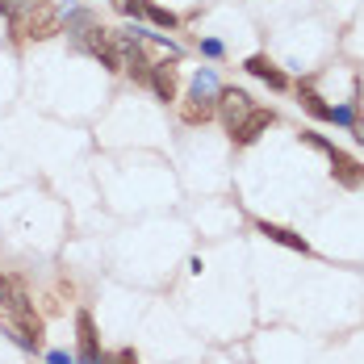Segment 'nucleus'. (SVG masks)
<instances>
[{"label":"nucleus","mask_w":364,"mask_h":364,"mask_svg":"<svg viewBox=\"0 0 364 364\" xmlns=\"http://www.w3.org/2000/svg\"><path fill=\"white\" fill-rule=\"evenodd\" d=\"M0 318L13 327V339H17L21 348H38L42 318L34 314V306H30L26 289H21L17 281H9V277H0Z\"/></svg>","instance_id":"f257e3e1"},{"label":"nucleus","mask_w":364,"mask_h":364,"mask_svg":"<svg viewBox=\"0 0 364 364\" xmlns=\"http://www.w3.org/2000/svg\"><path fill=\"white\" fill-rule=\"evenodd\" d=\"M13 34H17V38H30V42H42V38L63 34V13H59L50 0H42V4H34L30 13L13 17Z\"/></svg>","instance_id":"f03ea898"},{"label":"nucleus","mask_w":364,"mask_h":364,"mask_svg":"<svg viewBox=\"0 0 364 364\" xmlns=\"http://www.w3.org/2000/svg\"><path fill=\"white\" fill-rule=\"evenodd\" d=\"M252 97L243 92V88H222L218 92V113H222V122H226V130H235L247 113H252Z\"/></svg>","instance_id":"7ed1b4c3"},{"label":"nucleus","mask_w":364,"mask_h":364,"mask_svg":"<svg viewBox=\"0 0 364 364\" xmlns=\"http://www.w3.org/2000/svg\"><path fill=\"white\" fill-rule=\"evenodd\" d=\"M331 176L343 184V188H360L364 184V168L348 155V151H335V146H331Z\"/></svg>","instance_id":"20e7f679"},{"label":"nucleus","mask_w":364,"mask_h":364,"mask_svg":"<svg viewBox=\"0 0 364 364\" xmlns=\"http://www.w3.org/2000/svg\"><path fill=\"white\" fill-rule=\"evenodd\" d=\"M268 126H272V109H252L239 126H235V130H230V139H235L239 146H247V143H255Z\"/></svg>","instance_id":"39448f33"},{"label":"nucleus","mask_w":364,"mask_h":364,"mask_svg":"<svg viewBox=\"0 0 364 364\" xmlns=\"http://www.w3.org/2000/svg\"><path fill=\"white\" fill-rule=\"evenodd\" d=\"M75 331H80V364H97L101 348H97V331H92V314H88V310H80Z\"/></svg>","instance_id":"423d86ee"},{"label":"nucleus","mask_w":364,"mask_h":364,"mask_svg":"<svg viewBox=\"0 0 364 364\" xmlns=\"http://www.w3.org/2000/svg\"><path fill=\"white\" fill-rule=\"evenodd\" d=\"M214 113H218V101H205V97H193V92L181 101V117L188 126H201V122H210Z\"/></svg>","instance_id":"0eeeda50"},{"label":"nucleus","mask_w":364,"mask_h":364,"mask_svg":"<svg viewBox=\"0 0 364 364\" xmlns=\"http://www.w3.org/2000/svg\"><path fill=\"white\" fill-rule=\"evenodd\" d=\"M151 88H155L159 101H176V68L155 63V68H151Z\"/></svg>","instance_id":"6e6552de"},{"label":"nucleus","mask_w":364,"mask_h":364,"mask_svg":"<svg viewBox=\"0 0 364 364\" xmlns=\"http://www.w3.org/2000/svg\"><path fill=\"white\" fill-rule=\"evenodd\" d=\"M259 235H268L272 243H281V247H293V252H310V243L301 239V235H293V230H285V226H272V222H259Z\"/></svg>","instance_id":"1a4fd4ad"},{"label":"nucleus","mask_w":364,"mask_h":364,"mask_svg":"<svg viewBox=\"0 0 364 364\" xmlns=\"http://www.w3.org/2000/svg\"><path fill=\"white\" fill-rule=\"evenodd\" d=\"M247 72H252L255 80H264L268 88H285V84H289V80L277 72V68H272V63H268L264 55H252V59H247Z\"/></svg>","instance_id":"9d476101"},{"label":"nucleus","mask_w":364,"mask_h":364,"mask_svg":"<svg viewBox=\"0 0 364 364\" xmlns=\"http://www.w3.org/2000/svg\"><path fill=\"white\" fill-rule=\"evenodd\" d=\"M218 75L210 72V68H205V72H197L193 75V97H205V101H218Z\"/></svg>","instance_id":"9b49d317"},{"label":"nucleus","mask_w":364,"mask_h":364,"mask_svg":"<svg viewBox=\"0 0 364 364\" xmlns=\"http://www.w3.org/2000/svg\"><path fill=\"white\" fill-rule=\"evenodd\" d=\"M301 105L310 117H318V122H331V105H323V97L318 92H310V88H301Z\"/></svg>","instance_id":"f8f14e48"},{"label":"nucleus","mask_w":364,"mask_h":364,"mask_svg":"<svg viewBox=\"0 0 364 364\" xmlns=\"http://www.w3.org/2000/svg\"><path fill=\"white\" fill-rule=\"evenodd\" d=\"M34 4H42V0H0V17H21V13H30Z\"/></svg>","instance_id":"ddd939ff"},{"label":"nucleus","mask_w":364,"mask_h":364,"mask_svg":"<svg viewBox=\"0 0 364 364\" xmlns=\"http://www.w3.org/2000/svg\"><path fill=\"white\" fill-rule=\"evenodd\" d=\"M143 13L155 21V26H164V30H172V26H176V13H168V9H159V4H143Z\"/></svg>","instance_id":"4468645a"},{"label":"nucleus","mask_w":364,"mask_h":364,"mask_svg":"<svg viewBox=\"0 0 364 364\" xmlns=\"http://www.w3.org/2000/svg\"><path fill=\"white\" fill-rule=\"evenodd\" d=\"M97 364H139V356H134L130 348H122V352H113V356H97Z\"/></svg>","instance_id":"2eb2a0df"},{"label":"nucleus","mask_w":364,"mask_h":364,"mask_svg":"<svg viewBox=\"0 0 364 364\" xmlns=\"http://www.w3.org/2000/svg\"><path fill=\"white\" fill-rule=\"evenodd\" d=\"M113 4H117L126 17H139V13H143V0H113Z\"/></svg>","instance_id":"dca6fc26"},{"label":"nucleus","mask_w":364,"mask_h":364,"mask_svg":"<svg viewBox=\"0 0 364 364\" xmlns=\"http://www.w3.org/2000/svg\"><path fill=\"white\" fill-rule=\"evenodd\" d=\"M331 122H335V126H352V109H348V105L331 109Z\"/></svg>","instance_id":"f3484780"},{"label":"nucleus","mask_w":364,"mask_h":364,"mask_svg":"<svg viewBox=\"0 0 364 364\" xmlns=\"http://www.w3.org/2000/svg\"><path fill=\"white\" fill-rule=\"evenodd\" d=\"M201 50H205L210 59H218V55H222V42H218V38H205V42H201Z\"/></svg>","instance_id":"a211bd4d"},{"label":"nucleus","mask_w":364,"mask_h":364,"mask_svg":"<svg viewBox=\"0 0 364 364\" xmlns=\"http://www.w3.org/2000/svg\"><path fill=\"white\" fill-rule=\"evenodd\" d=\"M46 364H80V360H75V356H68V352H50V356H46Z\"/></svg>","instance_id":"6ab92c4d"},{"label":"nucleus","mask_w":364,"mask_h":364,"mask_svg":"<svg viewBox=\"0 0 364 364\" xmlns=\"http://www.w3.org/2000/svg\"><path fill=\"white\" fill-rule=\"evenodd\" d=\"M356 139L364 143V122H356Z\"/></svg>","instance_id":"aec40b11"}]
</instances>
